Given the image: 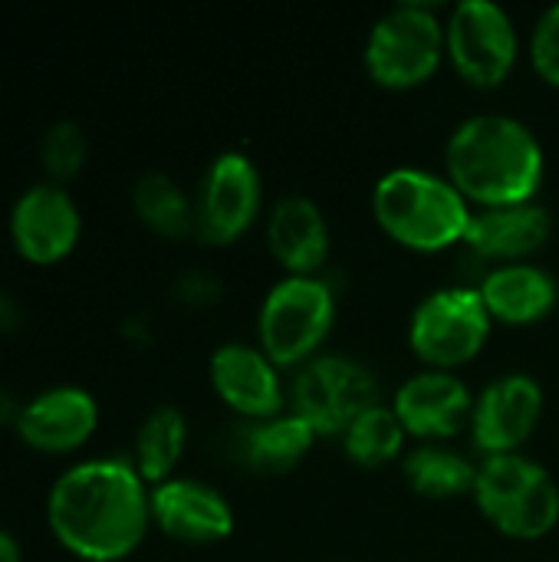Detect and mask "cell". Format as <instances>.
Here are the masks:
<instances>
[{"label":"cell","instance_id":"obj_11","mask_svg":"<svg viewBox=\"0 0 559 562\" xmlns=\"http://www.w3.org/2000/svg\"><path fill=\"white\" fill-rule=\"evenodd\" d=\"M13 250L33 267L63 263L79 237H82V214L69 188L40 181L30 184L10 207L7 217Z\"/></svg>","mask_w":559,"mask_h":562},{"label":"cell","instance_id":"obj_8","mask_svg":"<svg viewBox=\"0 0 559 562\" xmlns=\"http://www.w3.org/2000/svg\"><path fill=\"white\" fill-rule=\"evenodd\" d=\"M445 56L471 89H501L521 56L511 13L491 0H461L445 20Z\"/></svg>","mask_w":559,"mask_h":562},{"label":"cell","instance_id":"obj_18","mask_svg":"<svg viewBox=\"0 0 559 562\" xmlns=\"http://www.w3.org/2000/svg\"><path fill=\"white\" fill-rule=\"evenodd\" d=\"M267 250L287 270V277H320L329 257V224L316 201L287 194L270 207Z\"/></svg>","mask_w":559,"mask_h":562},{"label":"cell","instance_id":"obj_24","mask_svg":"<svg viewBox=\"0 0 559 562\" xmlns=\"http://www.w3.org/2000/svg\"><path fill=\"white\" fill-rule=\"evenodd\" d=\"M405 438L409 435H405L399 415L392 412V405L379 402L346 428L343 451L356 468L376 471V468H385L405 454Z\"/></svg>","mask_w":559,"mask_h":562},{"label":"cell","instance_id":"obj_23","mask_svg":"<svg viewBox=\"0 0 559 562\" xmlns=\"http://www.w3.org/2000/svg\"><path fill=\"white\" fill-rule=\"evenodd\" d=\"M135 217L161 240L194 237V201L165 171H145L132 184Z\"/></svg>","mask_w":559,"mask_h":562},{"label":"cell","instance_id":"obj_25","mask_svg":"<svg viewBox=\"0 0 559 562\" xmlns=\"http://www.w3.org/2000/svg\"><path fill=\"white\" fill-rule=\"evenodd\" d=\"M86 158H89V138H86L79 122L59 119L43 132V138H40V165L46 171V181L66 188L86 168Z\"/></svg>","mask_w":559,"mask_h":562},{"label":"cell","instance_id":"obj_6","mask_svg":"<svg viewBox=\"0 0 559 562\" xmlns=\"http://www.w3.org/2000/svg\"><path fill=\"white\" fill-rule=\"evenodd\" d=\"M445 59V20L425 3H399L369 30L362 63L376 86L409 92L425 86Z\"/></svg>","mask_w":559,"mask_h":562},{"label":"cell","instance_id":"obj_27","mask_svg":"<svg viewBox=\"0 0 559 562\" xmlns=\"http://www.w3.org/2000/svg\"><path fill=\"white\" fill-rule=\"evenodd\" d=\"M175 296L188 306H208L217 300V280H211L208 273H188L175 283Z\"/></svg>","mask_w":559,"mask_h":562},{"label":"cell","instance_id":"obj_7","mask_svg":"<svg viewBox=\"0 0 559 562\" xmlns=\"http://www.w3.org/2000/svg\"><path fill=\"white\" fill-rule=\"evenodd\" d=\"M491 326L478 286H441L415 306L409 319V346L422 366L455 372L481 356Z\"/></svg>","mask_w":559,"mask_h":562},{"label":"cell","instance_id":"obj_12","mask_svg":"<svg viewBox=\"0 0 559 562\" xmlns=\"http://www.w3.org/2000/svg\"><path fill=\"white\" fill-rule=\"evenodd\" d=\"M544 418V389L524 372L494 379L478 398L471 415V438L484 458L521 454Z\"/></svg>","mask_w":559,"mask_h":562},{"label":"cell","instance_id":"obj_3","mask_svg":"<svg viewBox=\"0 0 559 562\" xmlns=\"http://www.w3.org/2000/svg\"><path fill=\"white\" fill-rule=\"evenodd\" d=\"M372 217L385 237L415 254L465 244L474 207L448 181L422 168H392L372 188Z\"/></svg>","mask_w":559,"mask_h":562},{"label":"cell","instance_id":"obj_2","mask_svg":"<svg viewBox=\"0 0 559 562\" xmlns=\"http://www.w3.org/2000/svg\"><path fill=\"white\" fill-rule=\"evenodd\" d=\"M445 168L471 207H511L537 201L547 161L530 125L514 115L484 112L451 132Z\"/></svg>","mask_w":559,"mask_h":562},{"label":"cell","instance_id":"obj_28","mask_svg":"<svg viewBox=\"0 0 559 562\" xmlns=\"http://www.w3.org/2000/svg\"><path fill=\"white\" fill-rule=\"evenodd\" d=\"M20 326H23V306L7 290H0V336L16 333Z\"/></svg>","mask_w":559,"mask_h":562},{"label":"cell","instance_id":"obj_21","mask_svg":"<svg viewBox=\"0 0 559 562\" xmlns=\"http://www.w3.org/2000/svg\"><path fill=\"white\" fill-rule=\"evenodd\" d=\"M188 448V422L178 408L161 405L145 415V422L135 431L132 445V468L148 487H158L175 477V468L181 464Z\"/></svg>","mask_w":559,"mask_h":562},{"label":"cell","instance_id":"obj_16","mask_svg":"<svg viewBox=\"0 0 559 562\" xmlns=\"http://www.w3.org/2000/svg\"><path fill=\"white\" fill-rule=\"evenodd\" d=\"M152 527L175 543L211 547L234 533V510L221 491L191 477H171L152 487Z\"/></svg>","mask_w":559,"mask_h":562},{"label":"cell","instance_id":"obj_29","mask_svg":"<svg viewBox=\"0 0 559 562\" xmlns=\"http://www.w3.org/2000/svg\"><path fill=\"white\" fill-rule=\"evenodd\" d=\"M20 412H23V402L7 385H0V428H13Z\"/></svg>","mask_w":559,"mask_h":562},{"label":"cell","instance_id":"obj_19","mask_svg":"<svg viewBox=\"0 0 559 562\" xmlns=\"http://www.w3.org/2000/svg\"><path fill=\"white\" fill-rule=\"evenodd\" d=\"M491 323L534 326L547 319L557 306V280L537 263H507L488 270L478 286Z\"/></svg>","mask_w":559,"mask_h":562},{"label":"cell","instance_id":"obj_10","mask_svg":"<svg viewBox=\"0 0 559 562\" xmlns=\"http://www.w3.org/2000/svg\"><path fill=\"white\" fill-rule=\"evenodd\" d=\"M264 207V184L257 165L244 151H221L194 198V237L208 247L237 244Z\"/></svg>","mask_w":559,"mask_h":562},{"label":"cell","instance_id":"obj_1","mask_svg":"<svg viewBox=\"0 0 559 562\" xmlns=\"http://www.w3.org/2000/svg\"><path fill=\"white\" fill-rule=\"evenodd\" d=\"M46 524L53 540L76 560H128L152 527V487L138 477L132 461H79L53 481Z\"/></svg>","mask_w":559,"mask_h":562},{"label":"cell","instance_id":"obj_15","mask_svg":"<svg viewBox=\"0 0 559 562\" xmlns=\"http://www.w3.org/2000/svg\"><path fill=\"white\" fill-rule=\"evenodd\" d=\"M99 428V405L79 385H53L23 402V412L13 425L16 438L49 458L72 454L92 441Z\"/></svg>","mask_w":559,"mask_h":562},{"label":"cell","instance_id":"obj_30","mask_svg":"<svg viewBox=\"0 0 559 562\" xmlns=\"http://www.w3.org/2000/svg\"><path fill=\"white\" fill-rule=\"evenodd\" d=\"M0 562H23V550L20 540L7 530H0Z\"/></svg>","mask_w":559,"mask_h":562},{"label":"cell","instance_id":"obj_14","mask_svg":"<svg viewBox=\"0 0 559 562\" xmlns=\"http://www.w3.org/2000/svg\"><path fill=\"white\" fill-rule=\"evenodd\" d=\"M208 375L214 395L244 422H267L283 415L287 408L290 392L283 389L280 369L267 359L260 346L227 342L214 349Z\"/></svg>","mask_w":559,"mask_h":562},{"label":"cell","instance_id":"obj_9","mask_svg":"<svg viewBox=\"0 0 559 562\" xmlns=\"http://www.w3.org/2000/svg\"><path fill=\"white\" fill-rule=\"evenodd\" d=\"M372 405H379V382L349 356H316L297 369L290 385V412L316 435H346Z\"/></svg>","mask_w":559,"mask_h":562},{"label":"cell","instance_id":"obj_20","mask_svg":"<svg viewBox=\"0 0 559 562\" xmlns=\"http://www.w3.org/2000/svg\"><path fill=\"white\" fill-rule=\"evenodd\" d=\"M316 431L293 412L267 422H244L237 431V458L254 474H290L297 471L316 445Z\"/></svg>","mask_w":559,"mask_h":562},{"label":"cell","instance_id":"obj_22","mask_svg":"<svg viewBox=\"0 0 559 562\" xmlns=\"http://www.w3.org/2000/svg\"><path fill=\"white\" fill-rule=\"evenodd\" d=\"M402 477L418 497L451 501L474 491L478 468L445 445H418L402 458Z\"/></svg>","mask_w":559,"mask_h":562},{"label":"cell","instance_id":"obj_4","mask_svg":"<svg viewBox=\"0 0 559 562\" xmlns=\"http://www.w3.org/2000/svg\"><path fill=\"white\" fill-rule=\"evenodd\" d=\"M471 497L481 517L507 540L534 543L557 530V481L544 464L524 454L484 458L478 464V481H474Z\"/></svg>","mask_w":559,"mask_h":562},{"label":"cell","instance_id":"obj_5","mask_svg":"<svg viewBox=\"0 0 559 562\" xmlns=\"http://www.w3.org/2000/svg\"><path fill=\"white\" fill-rule=\"evenodd\" d=\"M336 323V293L323 277H283L260 303L257 346L277 369H303Z\"/></svg>","mask_w":559,"mask_h":562},{"label":"cell","instance_id":"obj_13","mask_svg":"<svg viewBox=\"0 0 559 562\" xmlns=\"http://www.w3.org/2000/svg\"><path fill=\"white\" fill-rule=\"evenodd\" d=\"M392 412L409 438H418L422 445H441L471 428L474 395L455 372L422 369L399 385L392 395Z\"/></svg>","mask_w":559,"mask_h":562},{"label":"cell","instance_id":"obj_26","mask_svg":"<svg viewBox=\"0 0 559 562\" xmlns=\"http://www.w3.org/2000/svg\"><path fill=\"white\" fill-rule=\"evenodd\" d=\"M530 63L534 72L550 86L559 89V3L547 7L530 33Z\"/></svg>","mask_w":559,"mask_h":562},{"label":"cell","instance_id":"obj_17","mask_svg":"<svg viewBox=\"0 0 559 562\" xmlns=\"http://www.w3.org/2000/svg\"><path fill=\"white\" fill-rule=\"evenodd\" d=\"M554 234V217L544 204H511V207H481L471 217L465 234V247L481 257L494 260L497 267L527 263Z\"/></svg>","mask_w":559,"mask_h":562}]
</instances>
